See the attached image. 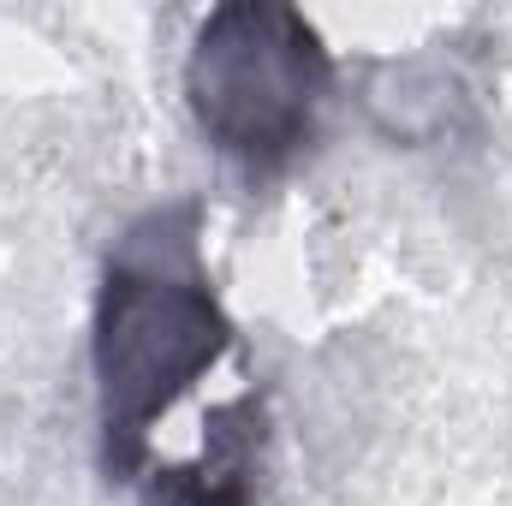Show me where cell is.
Masks as SVG:
<instances>
[{
    "instance_id": "obj_1",
    "label": "cell",
    "mask_w": 512,
    "mask_h": 506,
    "mask_svg": "<svg viewBox=\"0 0 512 506\" xmlns=\"http://www.w3.org/2000/svg\"><path fill=\"white\" fill-rule=\"evenodd\" d=\"M233 352L203 256L197 203L137 221L108 256L96 298V387H102V459L120 483L143 477L155 423Z\"/></svg>"
},
{
    "instance_id": "obj_2",
    "label": "cell",
    "mask_w": 512,
    "mask_h": 506,
    "mask_svg": "<svg viewBox=\"0 0 512 506\" xmlns=\"http://www.w3.org/2000/svg\"><path fill=\"white\" fill-rule=\"evenodd\" d=\"M328 78L334 60L316 24L280 0L215 6L185 60V96L203 137L251 173H280L310 149Z\"/></svg>"
}]
</instances>
